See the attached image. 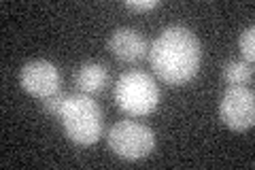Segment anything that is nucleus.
Returning a JSON list of instances; mask_svg holds the SVG:
<instances>
[{
	"mask_svg": "<svg viewBox=\"0 0 255 170\" xmlns=\"http://www.w3.org/2000/svg\"><path fill=\"white\" fill-rule=\"evenodd\" d=\"M200 60V40L183 26L162 30L149 49L151 68L166 85H185L198 75Z\"/></svg>",
	"mask_w": 255,
	"mask_h": 170,
	"instance_id": "1",
	"label": "nucleus"
},
{
	"mask_svg": "<svg viewBox=\"0 0 255 170\" xmlns=\"http://www.w3.org/2000/svg\"><path fill=\"white\" fill-rule=\"evenodd\" d=\"M219 117L230 130H249L255 124L253 90H249V87H228L219 102Z\"/></svg>",
	"mask_w": 255,
	"mask_h": 170,
	"instance_id": "5",
	"label": "nucleus"
},
{
	"mask_svg": "<svg viewBox=\"0 0 255 170\" xmlns=\"http://www.w3.org/2000/svg\"><path fill=\"white\" fill-rule=\"evenodd\" d=\"M64 132L77 145H94L102 136V111L87 94L68 96L60 111Z\"/></svg>",
	"mask_w": 255,
	"mask_h": 170,
	"instance_id": "2",
	"label": "nucleus"
},
{
	"mask_svg": "<svg viewBox=\"0 0 255 170\" xmlns=\"http://www.w3.org/2000/svg\"><path fill=\"white\" fill-rule=\"evenodd\" d=\"M155 6H159L157 0H140V2H136V0H126V9L136 11V13H147L151 9H155Z\"/></svg>",
	"mask_w": 255,
	"mask_h": 170,
	"instance_id": "12",
	"label": "nucleus"
},
{
	"mask_svg": "<svg viewBox=\"0 0 255 170\" xmlns=\"http://www.w3.org/2000/svg\"><path fill=\"white\" fill-rule=\"evenodd\" d=\"M109 147L122 160H142L155 147V134L145 124L117 121L109 130Z\"/></svg>",
	"mask_w": 255,
	"mask_h": 170,
	"instance_id": "4",
	"label": "nucleus"
},
{
	"mask_svg": "<svg viewBox=\"0 0 255 170\" xmlns=\"http://www.w3.org/2000/svg\"><path fill=\"white\" fill-rule=\"evenodd\" d=\"M66 98H68V94H64L60 90V92H55L51 96H47V98H41V109L45 113H49V115H53V117H60V111L64 107V102H66Z\"/></svg>",
	"mask_w": 255,
	"mask_h": 170,
	"instance_id": "11",
	"label": "nucleus"
},
{
	"mask_svg": "<svg viewBox=\"0 0 255 170\" xmlns=\"http://www.w3.org/2000/svg\"><path fill=\"white\" fill-rule=\"evenodd\" d=\"M221 77L230 87H247L253 81V64L245 60H230L223 64Z\"/></svg>",
	"mask_w": 255,
	"mask_h": 170,
	"instance_id": "9",
	"label": "nucleus"
},
{
	"mask_svg": "<svg viewBox=\"0 0 255 170\" xmlns=\"http://www.w3.org/2000/svg\"><path fill=\"white\" fill-rule=\"evenodd\" d=\"M19 83L23 87V92H28L30 96L47 98V96L60 92L62 77H60V70L55 68V64L47 60H32L21 66Z\"/></svg>",
	"mask_w": 255,
	"mask_h": 170,
	"instance_id": "6",
	"label": "nucleus"
},
{
	"mask_svg": "<svg viewBox=\"0 0 255 170\" xmlns=\"http://www.w3.org/2000/svg\"><path fill=\"white\" fill-rule=\"evenodd\" d=\"M115 104L130 117H145L159 104V87L147 72L130 70L117 79L113 90Z\"/></svg>",
	"mask_w": 255,
	"mask_h": 170,
	"instance_id": "3",
	"label": "nucleus"
},
{
	"mask_svg": "<svg viewBox=\"0 0 255 170\" xmlns=\"http://www.w3.org/2000/svg\"><path fill=\"white\" fill-rule=\"evenodd\" d=\"M109 49L115 55L119 62H138L149 53L147 49V40L142 38L140 32L132 28H119L115 30L109 38Z\"/></svg>",
	"mask_w": 255,
	"mask_h": 170,
	"instance_id": "7",
	"label": "nucleus"
},
{
	"mask_svg": "<svg viewBox=\"0 0 255 170\" xmlns=\"http://www.w3.org/2000/svg\"><path fill=\"white\" fill-rule=\"evenodd\" d=\"M238 45H241V53H243L245 62L253 64V60H255V28H253V26H249L247 30H243Z\"/></svg>",
	"mask_w": 255,
	"mask_h": 170,
	"instance_id": "10",
	"label": "nucleus"
},
{
	"mask_svg": "<svg viewBox=\"0 0 255 170\" xmlns=\"http://www.w3.org/2000/svg\"><path fill=\"white\" fill-rule=\"evenodd\" d=\"M75 85L81 94H100L109 85V70L100 62H83L75 72Z\"/></svg>",
	"mask_w": 255,
	"mask_h": 170,
	"instance_id": "8",
	"label": "nucleus"
}]
</instances>
